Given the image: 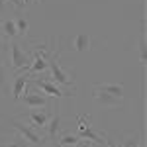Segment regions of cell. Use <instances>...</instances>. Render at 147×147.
Returning a JSON list of instances; mask_svg holds the SVG:
<instances>
[{
	"label": "cell",
	"instance_id": "cell-1",
	"mask_svg": "<svg viewBox=\"0 0 147 147\" xmlns=\"http://www.w3.org/2000/svg\"><path fill=\"white\" fill-rule=\"evenodd\" d=\"M49 77L51 80L59 84L61 88H67V90H73L75 92V80H73V75H69L67 71H63L61 67V49H57L53 51L51 55H49Z\"/></svg>",
	"mask_w": 147,
	"mask_h": 147
},
{
	"label": "cell",
	"instance_id": "cell-2",
	"mask_svg": "<svg viewBox=\"0 0 147 147\" xmlns=\"http://www.w3.org/2000/svg\"><path fill=\"white\" fill-rule=\"evenodd\" d=\"M30 84L35 86L37 90H41L43 94H47L49 98H57V100H61V98H69V96H73V90H67V88H61L59 84H55L49 75H34V77H30Z\"/></svg>",
	"mask_w": 147,
	"mask_h": 147
},
{
	"label": "cell",
	"instance_id": "cell-3",
	"mask_svg": "<svg viewBox=\"0 0 147 147\" xmlns=\"http://www.w3.org/2000/svg\"><path fill=\"white\" fill-rule=\"evenodd\" d=\"M10 47V63H12V71L14 73H28V69L32 65V53L22 49V45L18 43V39L8 41Z\"/></svg>",
	"mask_w": 147,
	"mask_h": 147
},
{
	"label": "cell",
	"instance_id": "cell-4",
	"mask_svg": "<svg viewBox=\"0 0 147 147\" xmlns=\"http://www.w3.org/2000/svg\"><path fill=\"white\" fill-rule=\"evenodd\" d=\"M55 112H51V118L47 120L45 127L41 129V137H43V141L45 143H55L57 137L61 136V131H63V122H61V110H59V104H57L55 108H53Z\"/></svg>",
	"mask_w": 147,
	"mask_h": 147
},
{
	"label": "cell",
	"instance_id": "cell-5",
	"mask_svg": "<svg viewBox=\"0 0 147 147\" xmlns=\"http://www.w3.org/2000/svg\"><path fill=\"white\" fill-rule=\"evenodd\" d=\"M26 108H45V106H51V102H49V96L43 94L41 90H37L34 86V90L30 88V82L26 84V88H24L22 96H20V100Z\"/></svg>",
	"mask_w": 147,
	"mask_h": 147
},
{
	"label": "cell",
	"instance_id": "cell-6",
	"mask_svg": "<svg viewBox=\"0 0 147 147\" xmlns=\"http://www.w3.org/2000/svg\"><path fill=\"white\" fill-rule=\"evenodd\" d=\"M53 104L51 106H45L43 110L41 108H30V112L26 114V124H30L34 129H37L39 134H41V129L45 127L47 120L51 118V112H53Z\"/></svg>",
	"mask_w": 147,
	"mask_h": 147
},
{
	"label": "cell",
	"instance_id": "cell-7",
	"mask_svg": "<svg viewBox=\"0 0 147 147\" xmlns=\"http://www.w3.org/2000/svg\"><path fill=\"white\" fill-rule=\"evenodd\" d=\"M12 127L16 129V134L20 137H24L28 143L32 147H41L45 145V141H43V137H41V134L37 131V129H34L30 124H24V122H18V120H14L12 122Z\"/></svg>",
	"mask_w": 147,
	"mask_h": 147
},
{
	"label": "cell",
	"instance_id": "cell-8",
	"mask_svg": "<svg viewBox=\"0 0 147 147\" xmlns=\"http://www.w3.org/2000/svg\"><path fill=\"white\" fill-rule=\"evenodd\" d=\"M79 139H88L92 143H104V136L96 134L92 129L88 116H80L79 118Z\"/></svg>",
	"mask_w": 147,
	"mask_h": 147
},
{
	"label": "cell",
	"instance_id": "cell-9",
	"mask_svg": "<svg viewBox=\"0 0 147 147\" xmlns=\"http://www.w3.org/2000/svg\"><path fill=\"white\" fill-rule=\"evenodd\" d=\"M94 88L106 92L108 96H112L120 102L124 100L125 96V84H122V82H98V84H94Z\"/></svg>",
	"mask_w": 147,
	"mask_h": 147
},
{
	"label": "cell",
	"instance_id": "cell-10",
	"mask_svg": "<svg viewBox=\"0 0 147 147\" xmlns=\"http://www.w3.org/2000/svg\"><path fill=\"white\" fill-rule=\"evenodd\" d=\"M28 82H30V75H28V73H18V75H16L14 84H12V96H14L16 102L20 100V96H22V92H24V88H26Z\"/></svg>",
	"mask_w": 147,
	"mask_h": 147
},
{
	"label": "cell",
	"instance_id": "cell-11",
	"mask_svg": "<svg viewBox=\"0 0 147 147\" xmlns=\"http://www.w3.org/2000/svg\"><path fill=\"white\" fill-rule=\"evenodd\" d=\"M0 34L4 35L8 41H12V39H20L18 30H16V24H14V18H6V20L0 22Z\"/></svg>",
	"mask_w": 147,
	"mask_h": 147
},
{
	"label": "cell",
	"instance_id": "cell-12",
	"mask_svg": "<svg viewBox=\"0 0 147 147\" xmlns=\"http://www.w3.org/2000/svg\"><path fill=\"white\" fill-rule=\"evenodd\" d=\"M73 45H75V49H77L79 53L90 51V35L84 34V32H79V34L75 35V39H73Z\"/></svg>",
	"mask_w": 147,
	"mask_h": 147
},
{
	"label": "cell",
	"instance_id": "cell-13",
	"mask_svg": "<svg viewBox=\"0 0 147 147\" xmlns=\"http://www.w3.org/2000/svg\"><path fill=\"white\" fill-rule=\"evenodd\" d=\"M14 24H16V30H18L20 39H26V35L30 32V22H28V18L22 14V10H18V14L14 16Z\"/></svg>",
	"mask_w": 147,
	"mask_h": 147
},
{
	"label": "cell",
	"instance_id": "cell-14",
	"mask_svg": "<svg viewBox=\"0 0 147 147\" xmlns=\"http://www.w3.org/2000/svg\"><path fill=\"white\" fill-rule=\"evenodd\" d=\"M55 143L59 147H75L79 143V136H73V134H69V131H61V136L57 137Z\"/></svg>",
	"mask_w": 147,
	"mask_h": 147
},
{
	"label": "cell",
	"instance_id": "cell-15",
	"mask_svg": "<svg viewBox=\"0 0 147 147\" xmlns=\"http://www.w3.org/2000/svg\"><path fill=\"white\" fill-rule=\"evenodd\" d=\"M122 147H143V139H141V136H127L122 141Z\"/></svg>",
	"mask_w": 147,
	"mask_h": 147
},
{
	"label": "cell",
	"instance_id": "cell-16",
	"mask_svg": "<svg viewBox=\"0 0 147 147\" xmlns=\"http://www.w3.org/2000/svg\"><path fill=\"white\" fill-rule=\"evenodd\" d=\"M139 63L145 65L147 63V43H145V37H141L139 41Z\"/></svg>",
	"mask_w": 147,
	"mask_h": 147
},
{
	"label": "cell",
	"instance_id": "cell-17",
	"mask_svg": "<svg viewBox=\"0 0 147 147\" xmlns=\"http://www.w3.org/2000/svg\"><path fill=\"white\" fill-rule=\"evenodd\" d=\"M6 147H32V145H30V143H28V141H26L24 137L16 136V137H14V139H12V141H10V143H8Z\"/></svg>",
	"mask_w": 147,
	"mask_h": 147
},
{
	"label": "cell",
	"instance_id": "cell-18",
	"mask_svg": "<svg viewBox=\"0 0 147 147\" xmlns=\"http://www.w3.org/2000/svg\"><path fill=\"white\" fill-rule=\"evenodd\" d=\"M6 88V65L0 63V90Z\"/></svg>",
	"mask_w": 147,
	"mask_h": 147
},
{
	"label": "cell",
	"instance_id": "cell-19",
	"mask_svg": "<svg viewBox=\"0 0 147 147\" xmlns=\"http://www.w3.org/2000/svg\"><path fill=\"white\" fill-rule=\"evenodd\" d=\"M8 8H10V2L8 0H0V18L4 14H8Z\"/></svg>",
	"mask_w": 147,
	"mask_h": 147
},
{
	"label": "cell",
	"instance_id": "cell-20",
	"mask_svg": "<svg viewBox=\"0 0 147 147\" xmlns=\"http://www.w3.org/2000/svg\"><path fill=\"white\" fill-rule=\"evenodd\" d=\"M6 49H8V39L0 34V55H4V53H6Z\"/></svg>",
	"mask_w": 147,
	"mask_h": 147
},
{
	"label": "cell",
	"instance_id": "cell-21",
	"mask_svg": "<svg viewBox=\"0 0 147 147\" xmlns=\"http://www.w3.org/2000/svg\"><path fill=\"white\" fill-rule=\"evenodd\" d=\"M8 2H10V4L14 6V8H16V10H24V6H26L22 0H8Z\"/></svg>",
	"mask_w": 147,
	"mask_h": 147
},
{
	"label": "cell",
	"instance_id": "cell-22",
	"mask_svg": "<svg viewBox=\"0 0 147 147\" xmlns=\"http://www.w3.org/2000/svg\"><path fill=\"white\" fill-rule=\"evenodd\" d=\"M75 147H92V141H88V139H79V143Z\"/></svg>",
	"mask_w": 147,
	"mask_h": 147
},
{
	"label": "cell",
	"instance_id": "cell-23",
	"mask_svg": "<svg viewBox=\"0 0 147 147\" xmlns=\"http://www.w3.org/2000/svg\"><path fill=\"white\" fill-rule=\"evenodd\" d=\"M104 139H106L104 143H106V145H108V147H118V145H116V141H112V139H110V137H108V136H104Z\"/></svg>",
	"mask_w": 147,
	"mask_h": 147
},
{
	"label": "cell",
	"instance_id": "cell-24",
	"mask_svg": "<svg viewBox=\"0 0 147 147\" xmlns=\"http://www.w3.org/2000/svg\"><path fill=\"white\" fill-rule=\"evenodd\" d=\"M22 2H24V4H26V2H28V0H22Z\"/></svg>",
	"mask_w": 147,
	"mask_h": 147
},
{
	"label": "cell",
	"instance_id": "cell-25",
	"mask_svg": "<svg viewBox=\"0 0 147 147\" xmlns=\"http://www.w3.org/2000/svg\"><path fill=\"white\" fill-rule=\"evenodd\" d=\"M0 22H2V18H0Z\"/></svg>",
	"mask_w": 147,
	"mask_h": 147
}]
</instances>
